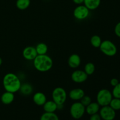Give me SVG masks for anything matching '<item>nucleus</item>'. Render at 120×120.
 Returning a JSON list of instances; mask_svg holds the SVG:
<instances>
[{
  "label": "nucleus",
  "instance_id": "7c9ffc66",
  "mask_svg": "<svg viewBox=\"0 0 120 120\" xmlns=\"http://www.w3.org/2000/svg\"><path fill=\"white\" fill-rule=\"evenodd\" d=\"M2 59L1 58V57H0V66L2 64Z\"/></svg>",
  "mask_w": 120,
  "mask_h": 120
},
{
  "label": "nucleus",
  "instance_id": "2eb2a0df",
  "mask_svg": "<svg viewBox=\"0 0 120 120\" xmlns=\"http://www.w3.org/2000/svg\"><path fill=\"white\" fill-rule=\"evenodd\" d=\"M14 99H15L14 93L7 91L2 94L1 97V102L5 105L11 104L14 101Z\"/></svg>",
  "mask_w": 120,
  "mask_h": 120
},
{
  "label": "nucleus",
  "instance_id": "ddd939ff",
  "mask_svg": "<svg viewBox=\"0 0 120 120\" xmlns=\"http://www.w3.org/2000/svg\"><path fill=\"white\" fill-rule=\"evenodd\" d=\"M33 101L38 106H43L47 101L46 96L42 92H36L34 94L32 97Z\"/></svg>",
  "mask_w": 120,
  "mask_h": 120
},
{
  "label": "nucleus",
  "instance_id": "f8f14e48",
  "mask_svg": "<svg viewBox=\"0 0 120 120\" xmlns=\"http://www.w3.org/2000/svg\"><path fill=\"white\" fill-rule=\"evenodd\" d=\"M81 58L78 54H71L68 60L69 66L71 69H77L81 64Z\"/></svg>",
  "mask_w": 120,
  "mask_h": 120
},
{
  "label": "nucleus",
  "instance_id": "f03ea898",
  "mask_svg": "<svg viewBox=\"0 0 120 120\" xmlns=\"http://www.w3.org/2000/svg\"><path fill=\"white\" fill-rule=\"evenodd\" d=\"M33 64L36 70L40 72H47L52 68L53 61L52 59L48 55H38L33 60Z\"/></svg>",
  "mask_w": 120,
  "mask_h": 120
},
{
  "label": "nucleus",
  "instance_id": "cd10ccee",
  "mask_svg": "<svg viewBox=\"0 0 120 120\" xmlns=\"http://www.w3.org/2000/svg\"><path fill=\"white\" fill-rule=\"evenodd\" d=\"M101 118L99 114L96 113L94 114H93L90 116V120H101Z\"/></svg>",
  "mask_w": 120,
  "mask_h": 120
},
{
  "label": "nucleus",
  "instance_id": "c756f323",
  "mask_svg": "<svg viewBox=\"0 0 120 120\" xmlns=\"http://www.w3.org/2000/svg\"><path fill=\"white\" fill-rule=\"evenodd\" d=\"M72 1L75 4L77 5L83 4L84 3V0H72Z\"/></svg>",
  "mask_w": 120,
  "mask_h": 120
},
{
  "label": "nucleus",
  "instance_id": "c85d7f7f",
  "mask_svg": "<svg viewBox=\"0 0 120 120\" xmlns=\"http://www.w3.org/2000/svg\"><path fill=\"white\" fill-rule=\"evenodd\" d=\"M119 83H120L119 80L116 78H112V79L110 80V84H111V85L112 86V87H115Z\"/></svg>",
  "mask_w": 120,
  "mask_h": 120
},
{
  "label": "nucleus",
  "instance_id": "9b49d317",
  "mask_svg": "<svg viewBox=\"0 0 120 120\" xmlns=\"http://www.w3.org/2000/svg\"><path fill=\"white\" fill-rule=\"evenodd\" d=\"M69 95L70 99L75 101H78L85 95V92L83 89L81 88H75L70 90Z\"/></svg>",
  "mask_w": 120,
  "mask_h": 120
},
{
  "label": "nucleus",
  "instance_id": "bb28decb",
  "mask_svg": "<svg viewBox=\"0 0 120 120\" xmlns=\"http://www.w3.org/2000/svg\"><path fill=\"white\" fill-rule=\"evenodd\" d=\"M114 33L116 36L120 38V22L116 24L114 28Z\"/></svg>",
  "mask_w": 120,
  "mask_h": 120
},
{
  "label": "nucleus",
  "instance_id": "6ab92c4d",
  "mask_svg": "<svg viewBox=\"0 0 120 120\" xmlns=\"http://www.w3.org/2000/svg\"><path fill=\"white\" fill-rule=\"evenodd\" d=\"M35 49H36L38 55H46L48 51V46L46 43H43V42H41L36 45V46H35Z\"/></svg>",
  "mask_w": 120,
  "mask_h": 120
},
{
  "label": "nucleus",
  "instance_id": "a211bd4d",
  "mask_svg": "<svg viewBox=\"0 0 120 120\" xmlns=\"http://www.w3.org/2000/svg\"><path fill=\"white\" fill-rule=\"evenodd\" d=\"M84 5L90 11L97 9L100 5L101 0H84Z\"/></svg>",
  "mask_w": 120,
  "mask_h": 120
},
{
  "label": "nucleus",
  "instance_id": "7ed1b4c3",
  "mask_svg": "<svg viewBox=\"0 0 120 120\" xmlns=\"http://www.w3.org/2000/svg\"><path fill=\"white\" fill-rule=\"evenodd\" d=\"M112 98V93L108 89H101L97 93L96 100L100 107H103L109 105Z\"/></svg>",
  "mask_w": 120,
  "mask_h": 120
},
{
  "label": "nucleus",
  "instance_id": "1a4fd4ad",
  "mask_svg": "<svg viewBox=\"0 0 120 120\" xmlns=\"http://www.w3.org/2000/svg\"><path fill=\"white\" fill-rule=\"evenodd\" d=\"M88 75L84 70H76L71 75V79L76 83H83L88 79Z\"/></svg>",
  "mask_w": 120,
  "mask_h": 120
},
{
  "label": "nucleus",
  "instance_id": "412c9836",
  "mask_svg": "<svg viewBox=\"0 0 120 120\" xmlns=\"http://www.w3.org/2000/svg\"><path fill=\"white\" fill-rule=\"evenodd\" d=\"M102 40L100 36L97 35H93L90 38V43L91 46L95 48H99L101 44Z\"/></svg>",
  "mask_w": 120,
  "mask_h": 120
},
{
  "label": "nucleus",
  "instance_id": "39448f33",
  "mask_svg": "<svg viewBox=\"0 0 120 120\" xmlns=\"http://www.w3.org/2000/svg\"><path fill=\"white\" fill-rule=\"evenodd\" d=\"M100 51L104 55L109 57H112L117 54V48L116 45L110 40L102 41L99 48Z\"/></svg>",
  "mask_w": 120,
  "mask_h": 120
},
{
  "label": "nucleus",
  "instance_id": "2f4dec72",
  "mask_svg": "<svg viewBox=\"0 0 120 120\" xmlns=\"http://www.w3.org/2000/svg\"></svg>",
  "mask_w": 120,
  "mask_h": 120
},
{
  "label": "nucleus",
  "instance_id": "0eeeda50",
  "mask_svg": "<svg viewBox=\"0 0 120 120\" xmlns=\"http://www.w3.org/2000/svg\"><path fill=\"white\" fill-rule=\"evenodd\" d=\"M90 10L84 5H79L73 11V15L76 19L83 21L89 17Z\"/></svg>",
  "mask_w": 120,
  "mask_h": 120
},
{
  "label": "nucleus",
  "instance_id": "f3484780",
  "mask_svg": "<svg viewBox=\"0 0 120 120\" xmlns=\"http://www.w3.org/2000/svg\"><path fill=\"white\" fill-rule=\"evenodd\" d=\"M33 87L29 83H25L21 84V87H20L19 91L21 94L23 96H29L33 93Z\"/></svg>",
  "mask_w": 120,
  "mask_h": 120
},
{
  "label": "nucleus",
  "instance_id": "4468645a",
  "mask_svg": "<svg viewBox=\"0 0 120 120\" xmlns=\"http://www.w3.org/2000/svg\"><path fill=\"white\" fill-rule=\"evenodd\" d=\"M100 109V105L97 102H91L90 104L86 107V112L89 115L98 113Z\"/></svg>",
  "mask_w": 120,
  "mask_h": 120
},
{
  "label": "nucleus",
  "instance_id": "9d476101",
  "mask_svg": "<svg viewBox=\"0 0 120 120\" xmlns=\"http://www.w3.org/2000/svg\"><path fill=\"white\" fill-rule=\"evenodd\" d=\"M37 55L38 53L35 47L29 46L25 47L22 50V56L23 58L28 61H33Z\"/></svg>",
  "mask_w": 120,
  "mask_h": 120
},
{
  "label": "nucleus",
  "instance_id": "aec40b11",
  "mask_svg": "<svg viewBox=\"0 0 120 120\" xmlns=\"http://www.w3.org/2000/svg\"><path fill=\"white\" fill-rule=\"evenodd\" d=\"M16 7L19 10H25L28 9L30 4V0H16Z\"/></svg>",
  "mask_w": 120,
  "mask_h": 120
},
{
  "label": "nucleus",
  "instance_id": "b1692460",
  "mask_svg": "<svg viewBox=\"0 0 120 120\" xmlns=\"http://www.w3.org/2000/svg\"><path fill=\"white\" fill-rule=\"evenodd\" d=\"M110 107L115 111L120 110V98H112L109 104Z\"/></svg>",
  "mask_w": 120,
  "mask_h": 120
},
{
  "label": "nucleus",
  "instance_id": "dca6fc26",
  "mask_svg": "<svg viewBox=\"0 0 120 120\" xmlns=\"http://www.w3.org/2000/svg\"><path fill=\"white\" fill-rule=\"evenodd\" d=\"M43 108L46 112H55L57 110V104L53 100L46 101L43 104Z\"/></svg>",
  "mask_w": 120,
  "mask_h": 120
},
{
  "label": "nucleus",
  "instance_id": "5701e85b",
  "mask_svg": "<svg viewBox=\"0 0 120 120\" xmlns=\"http://www.w3.org/2000/svg\"><path fill=\"white\" fill-rule=\"evenodd\" d=\"M96 70V66L92 62H89L85 64L84 68V71L88 76L93 75Z\"/></svg>",
  "mask_w": 120,
  "mask_h": 120
},
{
  "label": "nucleus",
  "instance_id": "423d86ee",
  "mask_svg": "<svg viewBox=\"0 0 120 120\" xmlns=\"http://www.w3.org/2000/svg\"><path fill=\"white\" fill-rule=\"evenodd\" d=\"M85 112L86 107H84L80 102H75L70 106V113L74 119H80L84 116Z\"/></svg>",
  "mask_w": 120,
  "mask_h": 120
},
{
  "label": "nucleus",
  "instance_id": "a878e982",
  "mask_svg": "<svg viewBox=\"0 0 120 120\" xmlns=\"http://www.w3.org/2000/svg\"><path fill=\"white\" fill-rule=\"evenodd\" d=\"M80 101V102L84 107L87 106L89 104H90V103L92 102L91 101V97L89 96H86V95H84V96H83V98H82Z\"/></svg>",
  "mask_w": 120,
  "mask_h": 120
},
{
  "label": "nucleus",
  "instance_id": "4be33fe9",
  "mask_svg": "<svg viewBox=\"0 0 120 120\" xmlns=\"http://www.w3.org/2000/svg\"><path fill=\"white\" fill-rule=\"evenodd\" d=\"M40 120H59V118L55 112H45L41 116Z\"/></svg>",
  "mask_w": 120,
  "mask_h": 120
},
{
  "label": "nucleus",
  "instance_id": "393cba45",
  "mask_svg": "<svg viewBox=\"0 0 120 120\" xmlns=\"http://www.w3.org/2000/svg\"><path fill=\"white\" fill-rule=\"evenodd\" d=\"M112 91V95L114 98H120V83H118L117 86L113 87Z\"/></svg>",
  "mask_w": 120,
  "mask_h": 120
},
{
  "label": "nucleus",
  "instance_id": "f257e3e1",
  "mask_svg": "<svg viewBox=\"0 0 120 120\" xmlns=\"http://www.w3.org/2000/svg\"><path fill=\"white\" fill-rule=\"evenodd\" d=\"M2 83L5 91L13 93L19 91L22 84L18 75L13 73L6 74L3 78Z\"/></svg>",
  "mask_w": 120,
  "mask_h": 120
},
{
  "label": "nucleus",
  "instance_id": "6e6552de",
  "mask_svg": "<svg viewBox=\"0 0 120 120\" xmlns=\"http://www.w3.org/2000/svg\"><path fill=\"white\" fill-rule=\"evenodd\" d=\"M99 114L103 120H114L116 118V111L110 105L103 106L100 109Z\"/></svg>",
  "mask_w": 120,
  "mask_h": 120
},
{
  "label": "nucleus",
  "instance_id": "20e7f679",
  "mask_svg": "<svg viewBox=\"0 0 120 120\" xmlns=\"http://www.w3.org/2000/svg\"><path fill=\"white\" fill-rule=\"evenodd\" d=\"M52 100L57 105H62L65 103L68 97V94L64 88L57 87L55 88L52 93Z\"/></svg>",
  "mask_w": 120,
  "mask_h": 120
}]
</instances>
